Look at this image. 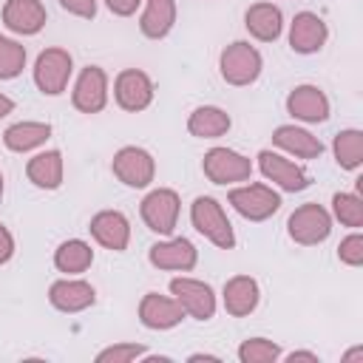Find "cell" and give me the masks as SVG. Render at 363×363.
Instances as JSON below:
<instances>
[{
    "label": "cell",
    "mask_w": 363,
    "mask_h": 363,
    "mask_svg": "<svg viewBox=\"0 0 363 363\" xmlns=\"http://www.w3.org/2000/svg\"><path fill=\"white\" fill-rule=\"evenodd\" d=\"M190 221L193 227L218 250H233L235 247V233L233 224L224 213V207L213 196H196L190 204Z\"/></svg>",
    "instance_id": "6da1fadb"
},
{
    "label": "cell",
    "mask_w": 363,
    "mask_h": 363,
    "mask_svg": "<svg viewBox=\"0 0 363 363\" xmlns=\"http://www.w3.org/2000/svg\"><path fill=\"white\" fill-rule=\"evenodd\" d=\"M261 68H264V60L258 54L255 45L244 43V40H235L230 43L221 57H218V71H221V79L227 85H235V88H244V85H252L258 77H261Z\"/></svg>",
    "instance_id": "7a4b0ae2"
},
{
    "label": "cell",
    "mask_w": 363,
    "mask_h": 363,
    "mask_svg": "<svg viewBox=\"0 0 363 363\" xmlns=\"http://www.w3.org/2000/svg\"><path fill=\"white\" fill-rule=\"evenodd\" d=\"M227 201L247 221H267L269 216H275L281 210V193H275L269 184H261V182L233 187Z\"/></svg>",
    "instance_id": "3957f363"
},
{
    "label": "cell",
    "mask_w": 363,
    "mask_h": 363,
    "mask_svg": "<svg viewBox=\"0 0 363 363\" xmlns=\"http://www.w3.org/2000/svg\"><path fill=\"white\" fill-rule=\"evenodd\" d=\"M286 233L295 244L301 247H315L320 241L329 238L332 233V213L326 207H320L318 201H309V204H301L295 207V213L289 216L286 221Z\"/></svg>",
    "instance_id": "277c9868"
},
{
    "label": "cell",
    "mask_w": 363,
    "mask_h": 363,
    "mask_svg": "<svg viewBox=\"0 0 363 363\" xmlns=\"http://www.w3.org/2000/svg\"><path fill=\"white\" fill-rule=\"evenodd\" d=\"M74 74V60L65 48H45L40 51L34 62V85L45 96H60L68 88V79Z\"/></svg>",
    "instance_id": "5b68a950"
},
{
    "label": "cell",
    "mask_w": 363,
    "mask_h": 363,
    "mask_svg": "<svg viewBox=\"0 0 363 363\" xmlns=\"http://www.w3.org/2000/svg\"><path fill=\"white\" fill-rule=\"evenodd\" d=\"M179 210H182V201H179V193L170 190V187H156L150 190L145 199H142V221L147 224V230H153L156 235H170L179 224Z\"/></svg>",
    "instance_id": "8992f818"
},
{
    "label": "cell",
    "mask_w": 363,
    "mask_h": 363,
    "mask_svg": "<svg viewBox=\"0 0 363 363\" xmlns=\"http://www.w3.org/2000/svg\"><path fill=\"white\" fill-rule=\"evenodd\" d=\"M111 170H113V176H116L122 184L142 190V187H147V184L153 182V176H156V162H153V156H150L145 147L125 145V147H119V150L113 153Z\"/></svg>",
    "instance_id": "52a82bcc"
},
{
    "label": "cell",
    "mask_w": 363,
    "mask_h": 363,
    "mask_svg": "<svg viewBox=\"0 0 363 363\" xmlns=\"http://www.w3.org/2000/svg\"><path fill=\"white\" fill-rule=\"evenodd\" d=\"M201 170L213 184H235L252 176V162L230 147H210L201 159Z\"/></svg>",
    "instance_id": "ba28073f"
},
{
    "label": "cell",
    "mask_w": 363,
    "mask_h": 363,
    "mask_svg": "<svg viewBox=\"0 0 363 363\" xmlns=\"http://www.w3.org/2000/svg\"><path fill=\"white\" fill-rule=\"evenodd\" d=\"M170 295L182 303L184 315L196 318V320H210L216 315V292L210 284L199 281V278H187L179 275L170 281Z\"/></svg>",
    "instance_id": "9c48e42d"
},
{
    "label": "cell",
    "mask_w": 363,
    "mask_h": 363,
    "mask_svg": "<svg viewBox=\"0 0 363 363\" xmlns=\"http://www.w3.org/2000/svg\"><path fill=\"white\" fill-rule=\"evenodd\" d=\"M153 94H156L153 79H150L145 71H139V68H125V71H119L116 79H113V99H116V105H119L122 111H128V113L145 111V108L153 102Z\"/></svg>",
    "instance_id": "30bf717a"
},
{
    "label": "cell",
    "mask_w": 363,
    "mask_h": 363,
    "mask_svg": "<svg viewBox=\"0 0 363 363\" xmlns=\"http://www.w3.org/2000/svg\"><path fill=\"white\" fill-rule=\"evenodd\" d=\"M71 102L79 113H99L108 105V74L99 65H85L74 82Z\"/></svg>",
    "instance_id": "8fae6325"
},
{
    "label": "cell",
    "mask_w": 363,
    "mask_h": 363,
    "mask_svg": "<svg viewBox=\"0 0 363 363\" xmlns=\"http://www.w3.org/2000/svg\"><path fill=\"white\" fill-rule=\"evenodd\" d=\"M258 170L264 173L267 182L278 184L286 193H301V190H306L312 184L309 173L301 164H295V162H289V159H284L281 153H272V150H261L258 153Z\"/></svg>",
    "instance_id": "7c38bea8"
},
{
    "label": "cell",
    "mask_w": 363,
    "mask_h": 363,
    "mask_svg": "<svg viewBox=\"0 0 363 363\" xmlns=\"http://www.w3.org/2000/svg\"><path fill=\"white\" fill-rule=\"evenodd\" d=\"M147 261L156 269H167V272H187L196 267L199 261V250L193 247L190 238L179 235V238H167V241H156L147 250Z\"/></svg>",
    "instance_id": "4fadbf2b"
},
{
    "label": "cell",
    "mask_w": 363,
    "mask_h": 363,
    "mask_svg": "<svg viewBox=\"0 0 363 363\" xmlns=\"http://www.w3.org/2000/svg\"><path fill=\"white\" fill-rule=\"evenodd\" d=\"M329 40V28L323 17L315 11H298L289 23V48L295 54H318Z\"/></svg>",
    "instance_id": "5bb4252c"
},
{
    "label": "cell",
    "mask_w": 363,
    "mask_h": 363,
    "mask_svg": "<svg viewBox=\"0 0 363 363\" xmlns=\"http://www.w3.org/2000/svg\"><path fill=\"white\" fill-rule=\"evenodd\" d=\"M94 241L105 250H113V252H125L128 244H130V221L125 213L119 210H99L91 224H88Z\"/></svg>",
    "instance_id": "9a60e30c"
},
{
    "label": "cell",
    "mask_w": 363,
    "mask_h": 363,
    "mask_svg": "<svg viewBox=\"0 0 363 363\" xmlns=\"http://www.w3.org/2000/svg\"><path fill=\"white\" fill-rule=\"evenodd\" d=\"M286 113L292 119L318 125L329 119V96L318 85H295L286 96Z\"/></svg>",
    "instance_id": "2e32d148"
},
{
    "label": "cell",
    "mask_w": 363,
    "mask_h": 363,
    "mask_svg": "<svg viewBox=\"0 0 363 363\" xmlns=\"http://www.w3.org/2000/svg\"><path fill=\"white\" fill-rule=\"evenodd\" d=\"M94 301H96V289L82 278H60L48 286V303L65 315L82 312L94 306Z\"/></svg>",
    "instance_id": "e0dca14e"
},
{
    "label": "cell",
    "mask_w": 363,
    "mask_h": 363,
    "mask_svg": "<svg viewBox=\"0 0 363 363\" xmlns=\"http://www.w3.org/2000/svg\"><path fill=\"white\" fill-rule=\"evenodd\" d=\"M184 318V309L176 298H167V295H159V292H147L142 301H139V320L142 326L153 329V332H164V329H173L179 326Z\"/></svg>",
    "instance_id": "ac0fdd59"
},
{
    "label": "cell",
    "mask_w": 363,
    "mask_h": 363,
    "mask_svg": "<svg viewBox=\"0 0 363 363\" xmlns=\"http://www.w3.org/2000/svg\"><path fill=\"white\" fill-rule=\"evenodd\" d=\"M45 6L40 0H6L3 6V23L9 31L23 34V37H34L43 31L45 26Z\"/></svg>",
    "instance_id": "d6986e66"
},
{
    "label": "cell",
    "mask_w": 363,
    "mask_h": 363,
    "mask_svg": "<svg viewBox=\"0 0 363 363\" xmlns=\"http://www.w3.org/2000/svg\"><path fill=\"white\" fill-rule=\"evenodd\" d=\"M221 301H224V309L227 315L233 318H247L255 312L258 301H261V289H258V281L250 278V275H233L224 289H221Z\"/></svg>",
    "instance_id": "ffe728a7"
},
{
    "label": "cell",
    "mask_w": 363,
    "mask_h": 363,
    "mask_svg": "<svg viewBox=\"0 0 363 363\" xmlns=\"http://www.w3.org/2000/svg\"><path fill=\"white\" fill-rule=\"evenodd\" d=\"M244 28L261 43H275L284 31V14L275 3H252L244 11Z\"/></svg>",
    "instance_id": "44dd1931"
},
{
    "label": "cell",
    "mask_w": 363,
    "mask_h": 363,
    "mask_svg": "<svg viewBox=\"0 0 363 363\" xmlns=\"http://www.w3.org/2000/svg\"><path fill=\"white\" fill-rule=\"evenodd\" d=\"M272 145L298 159H318L323 153V142L298 125H278L272 130Z\"/></svg>",
    "instance_id": "7402d4cb"
},
{
    "label": "cell",
    "mask_w": 363,
    "mask_h": 363,
    "mask_svg": "<svg viewBox=\"0 0 363 363\" xmlns=\"http://www.w3.org/2000/svg\"><path fill=\"white\" fill-rule=\"evenodd\" d=\"M176 26V0H145L139 31L147 40H162Z\"/></svg>",
    "instance_id": "603a6c76"
},
{
    "label": "cell",
    "mask_w": 363,
    "mask_h": 363,
    "mask_svg": "<svg viewBox=\"0 0 363 363\" xmlns=\"http://www.w3.org/2000/svg\"><path fill=\"white\" fill-rule=\"evenodd\" d=\"M51 125L48 122H14L3 130V145L11 153H28L48 142Z\"/></svg>",
    "instance_id": "cb8c5ba5"
},
{
    "label": "cell",
    "mask_w": 363,
    "mask_h": 363,
    "mask_svg": "<svg viewBox=\"0 0 363 363\" xmlns=\"http://www.w3.org/2000/svg\"><path fill=\"white\" fill-rule=\"evenodd\" d=\"M62 153L60 150H43L37 156L28 159L26 164V176L34 187L40 190H57L62 184Z\"/></svg>",
    "instance_id": "d4e9b609"
},
{
    "label": "cell",
    "mask_w": 363,
    "mask_h": 363,
    "mask_svg": "<svg viewBox=\"0 0 363 363\" xmlns=\"http://www.w3.org/2000/svg\"><path fill=\"white\" fill-rule=\"evenodd\" d=\"M230 125H233L230 113L218 105H199L187 119V130L199 139H218L230 130Z\"/></svg>",
    "instance_id": "484cf974"
},
{
    "label": "cell",
    "mask_w": 363,
    "mask_h": 363,
    "mask_svg": "<svg viewBox=\"0 0 363 363\" xmlns=\"http://www.w3.org/2000/svg\"><path fill=\"white\" fill-rule=\"evenodd\" d=\"M94 264V250L82 238H68L54 250V267L65 275H79Z\"/></svg>",
    "instance_id": "4316f807"
},
{
    "label": "cell",
    "mask_w": 363,
    "mask_h": 363,
    "mask_svg": "<svg viewBox=\"0 0 363 363\" xmlns=\"http://www.w3.org/2000/svg\"><path fill=\"white\" fill-rule=\"evenodd\" d=\"M335 150V162L343 170H357L363 164V133L357 128H346L335 136L332 142Z\"/></svg>",
    "instance_id": "83f0119b"
},
{
    "label": "cell",
    "mask_w": 363,
    "mask_h": 363,
    "mask_svg": "<svg viewBox=\"0 0 363 363\" xmlns=\"http://www.w3.org/2000/svg\"><path fill=\"white\" fill-rule=\"evenodd\" d=\"M332 216L343 227H363V199L357 193H335L332 196Z\"/></svg>",
    "instance_id": "f1b7e54d"
},
{
    "label": "cell",
    "mask_w": 363,
    "mask_h": 363,
    "mask_svg": "<svg viewBox=\"0 0 363 363\" xmlns=\"http://www.w3.org/2000/svg\"><path fill=\"white\" fill-rule=\"evenodd\" d=\"M23 68H26V45L11 37H0V79H14L23 74Z\"/></svg>",
    "instance_id": "f546056e"
},
{
    "label": "cell",
    "mask_w": 363,
    "mask_h": 363,
    "mask_svg": "<svg viewBox=\"0 0 363 363\" xmlns=\"http://www.w3.org/2000/svg\"><path fill=\"white\" fill-rule=\"evenodd\" d=\"M281 357V346L267 337H247L238 346V360L241 363H275Z\"/></svg>",
    "instance_id": "4dcf8cb0"
},
{
    "label": "cell",
    "mask_w": 363,
    "mask_h": 363,
    "mask_svg": "<svg viewBox=\"0 0 363 363\" xmlns=\"http://www.w3.org/2000/svg\"><path fill=\"white\" fill-rule=\"evenodd\" d=\"M139 357H145L142 343H113L96 354V363H133Z\"/></svg>",
    "instance_id": "1f68e13d"
},
{
    "label": "cell",
    "mask_w": 363,
    "mask_h": 363,
    "mask_svg": "<svg viewBox=\"0 0 363 363\" xmlns=\"http://www.w3.org/2000/svg\"><path fill=\"white\" fill-rule=\"evenodd\" d=\"M337 258L346 264V267H360L363 264V235L360 233H352L340 241L337 247Z\"/></svg>",
    "instance_id": "d6a6232c"
},
{
    "label": "cell",
    "mask_w": 363,
    "mask_h": 363,
    "mask_svg": "<svg viewBox=\"0 0 363 363\" xmlns=\"http://www.w3.org/2000/svg\"><path fill=\"white\" fill-rule=\"evenodd\" d=\"M60 6L68 14L82 17V20H94L96 17V0H60Z\"/></svg>",
    "instance_id": "836d02e7"
},
{
    "label": "cell",
    "mask_w": 363,
    "mask_h": 363,
    "mask_svg": "<svg viewBox=\"0 0 363 363\" xmlns=\"http://www.w3.org/2000/svg\"><path fill=\"white\" fill-rule=\"evenodd\" d=\"M105 6H108L116 17H130V14H136V9L142 6V0H105Z\"/></svg>",
    "instance_id": "e575fe53"
},
{
    "label": "cell",
    "mask_w": 363,
    "mask_h": 363,
    "mask_svg": "<svg viewBox=\"0 0 363 363\" xmlns=\"http://www.w3.org/2000/svg\"><path fill=\"white\" fill-rule=\"evenodd\" d=\"M14 255V235L9 233L6 224H0V264H9Z\"/></svg>",
    "instance_id": "d590c367"
},
{
    "label": "cell",
    "mask_w": 363,
    "mask_h": 363,
    "mask_svg": "<svg viewBox=\"0 0 363 363\" xmlns=\"http://www.w3.org/2000/svg\"><path fill=\"white\" fill-rule=\"evenodd\" d=\"M286 360H289V363H295V360L318 363V354H315V352H303V349H298V352H289V354H286Z\"/></svg>",
    "instance_id": "8d00e7d4"
},
{
    "label": "cell",
    "mask_w": 363,
    "mask_h": 363,
    "mask_svg": "<svg viewBox=\"0 0 363 363\" xmlns=\"http://www.w3.org/2000/svg\"><path fill=\"white\" fill-rule=\"evenodd\" d=\"M14 111V99L11 96H6V94H0V119L3 116H9Z\"/></svg>",
    "instance_id": "74e56055"
},
{
    "label": "cell",
    "mask_w": 363,
    "mask_h": 363,
    "mask_svg": "<svg viewBox=\"0 0 363 363\" xmlns=\"http://www.w3.org/2000/svg\"><path fill=\"white\" fill-rule=\"evenodd\" d=\"M343 363H352V360H363V346H354V349H349L343 357H340Z\"/></svg>",
    "instance_id": "f35d334b"
},
{
    "label": "cell",
    "mask_w": 363,
    "mask_h": 363,
    "mask_svg": "<svg viewBox=\"0 0 363 363\" xmlns=\"http://www.w3.org/2000/svg\"><path fill=\"white\" fill-rule=\"evenodd\" d=\"M187 360H190V363H199V360H213V363H218L221 357H218V354H207V352H196V354H190Z\"/></svg>",
    "instance_id": "ab89813d"
},
{
    "label": "cell",
    "mask_w": 363,
    "mask_h": 363,
    "mask_svg": "<svg viewBox=\"0 0 363 363\" xmlns=\"http://www.w3.org/2000/svg\"><path fill=\"white\" fill-rule=\"evenodd\" d=\"M0 199H3V173H0Z\"/></svg>",
    "instance_id": "60d3db41"
}]
</instances>
